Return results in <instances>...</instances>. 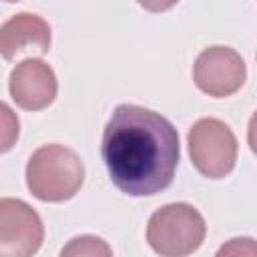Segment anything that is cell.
Masks as SVG:
<instances>
[{
  "instance_id": "6da1fadb",
  "label": "cell",
  "mask_w": 257,
  "mask_h": 257,
  "mask_svg": "<svg viewBox=\"0 0 257 257\" xmlns=\"http://www.w3.org/2000/svg\"><path fill=\"white\" fill-rule=\"evenodd\" d=\"M100 153L116 189L133 197L157 195L175 179L179 133L161 112L118 104L104 126Z\"/></svg>"
},
{
  "instance_id": "5b68a950",
  "label": "cell",
  "mask_w": 257,
  "mask_h": 257,
  "mask_svg": "<svg viewBox=\"0 0 257 257\" xmlns=\"http://www.w3.org/2000/svg\"><path fill=\"white\" fill-rule=\"evenodd\" d=\"M245 78V60L229 46H209L199 52L193 64V80L197 88L209 96H229L243 86Z\"/></svg>"
},
{
  "instance_id": "8fae6325",
  "label": "cell",
  "mask_w": 257,
  "mask_h": 257,
  "mask_svg": "<svg viewBox=\"0 0 257 257\" xmlns=\"http://www.w3.org/2000/svg\"><path fill=\"white\" fill-rule=\"evenodd\" d=\"M0 108H2V126H4L2 128V151L6 153L18 137V118L12 114V110L6 102H2Z\"/></svg>"
},
{
  "instance_id": "7c38bea8",
  "label": "cell",
  "mask_w": 257,
  "mask_h": 257,
  "mask_svg": "<svg viewBox=\"0 0 257 257\" xmlns=\"http://www.w3.org/2000/svg\"><path fill=\"white\" fill-rule=\"evenodd\" d=\"M247 143H249V149L253 151V155H257V110L253 112L249 126H247Z\"/></svg>"
},
{
  "instance_id": "8992f818",
  "label": "cell",
  "mask_w": 257,
  "mask_h": 257,
  "mask_svg": "<svg viewBox=\"0 0 257 257\" xmlns=\"http://www.w3.org/2000/svg\"><path fill=\"white\" fill-rule=\"evenodd\" d=\"M44 241L40 215L24 201H0V257H32Z\"/></svg>"
},
{
  "instance_id": "30bf717a",
  "label": "cell",
  "mask_w": 257,
  "mask_h": 257,
  "mask_svg": "<svg viewBox=\"0 0 257 257\" xmlns=\"http://www.w3.org/2000/svg\"><path fill=\"white\" fill-rule=\"evenodd\" d=\"M215 257H257V239L233 237L219 247Z\"/></svg>"
},
{
  "instance_id": "9c48e42d",
  "label": "cell",
  "mask_w": 257,
  "mask_h": 257,
  "mask_svg": "<svg viewBox=\"0 0 257 257\" xmlns=\"http://www.w3.org/2000/svg\"><path fill=\"white\" fill-rule=\"evenodd\" d=\"M60 257H112V249L96 235H80L62 247Z\"/></svg>"
},
{
  "instance_id": "52a82bcc",
  "label": "cell",
  "mask_w": 257,
  "mask_h": 257,
  "mask_svg": "<svg viewBox=\"0 0 257 257\" xmlns=\"http://www.w3.org/2000/svg\"><path fill=\"white\" fill-rule=\"evenodd\" d=\"M8 90L20 108L40 110L56 98L58 82L50 64L40 58H26L12 68Z\"/></svg>"
},
{
  "instance_id": "ba28073f",
  "label": "cell",
  "mask_w": 257,
  "mask_h": 257,
  "mask_svg": "<svg viewBox=\"0 0 257 257\" xmlns=\"http://www.w3.org/2000/svg\"><path fill=\"white\" fill-rule=\"evenodd\" d=\"M50 26L48 22L30 12L10 16L0 26V54L4 60H14L20 54H40L50 50Z\"/></svg>"
},
{
  "instance_id": "3957f363",
  "label": "cell",
  "mask_w": 257,
  "mask_h": 257,
  "mask_svg": "<svg viewBox=\"0 0 257 257\" xmlns=\"http://www.w3.org/2000/svg\"><path fill=\"white\" fill-rule=\"evenodd\" d=\"M205 235V219L189 203H169L157 209L147 225V241L161 257H187L203 245Z\"/></svg>"
},
{
  "instance_id": "277c9868",
  "label": "cell",
  "mask_w": 257,
  "mask_h": 257,
  "mask_svg": "<svg viewBox=\"0 0 257 257\" xmlns=\"http://www.w3.org/2000/svg\"><path fill=\"white\" fill-rule=\"evenodd\" d=\"M189 155L195 169L209 179L227 177L237 163V137L219 118H199L187 135Z\"/></svg>"
},
{
  "instance_id": "7a4b0ae2",
  "label": "cell",
  "mask_w": 257,
  "mask_h": 257,
  "mask_svg": "<svg viewBox=\"0 0 257 257\" xmlns=\"http://www.w3.org/2000/svg\"><path fill=\"white\" fill-rule=\"evenodd\" d=\"M84 183L80 157L64 145H42L26 163V185L30 193L46 203L72 199Z\"/></svg>"
}]
</instances>
